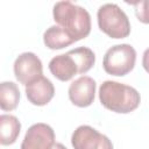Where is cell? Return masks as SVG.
I'll return each mask as SVG.
<instances>
[{
	"label": "cell",
	"mask_w": 149,
	"mask_h": 149,
	"mask_svg": "<svg viewBox=\"0 0 149 149\" xmlns=\"http://www.w3.org/2000/svg\"><path fill=\"white\" fill-rule=\"evenodd\" d=\"M20 101V91L15 83L2 81L0 84V107L2 111H13Z\"/></svg>",
	"instance_id": "obj_13"
},
{
	"label": "cell",
	"mask_w": 149,
	"mask_h": 149,
	"mask_svg": "<svg viewBox=\"0 0 149 149\" xmlns=\"http://www.w3.org/2000/svg\"><path fill=\"white\" fill-rule=\"evenodd\" d=\"M134 6L135 15L142 23H149V0H140L135 2H128Z\"/></svg>",
	"instance_id": "obj_14"
},
{
	"label": "cell",
	"mask_w": 149,
	"mask_h": 149,
	"mask_svg": "<svg viewBox=\"0 0 149 149\" xmlns=\"http://www.w3.org/2000/svg\"><path fill=\"white\" fill-rule=\"evenodd\" d=\"M21 130V123L19 119L10 114L0 115V143L2 146L13 144Z\"/></svg>",
	"instance_id": "obj_11"
},
{
	"label": "cell",
	"mask_w": 149,
	"mask_h": 149,
	"mask_svg": "<svg viewBox=\"0 0 149 149\" xmlns=\"http://www.w3.org/2000/svg\"><path fill=\"white\" fill-rule=\"evenodd\" d=\"M74 149H113L112 141L91 126H79L71 136Z\"/></svg>",
	"instance_id": "obj_6"
},
{
	"label": "cell",
	"mask_w": 149,
	"mask_h": 149,
	"mask_svg": "<svg viewBox=\"0 0 149 149\" xmlns=\"http://www.w3.org/2000/svg\"><path fill=\"white\" fill-rule=\"evenodd\" d=\"M54 20L62 27L74 42L88 36L91 31L90 13L71 1H58L52 9Z\"/></svg>",
	"instance_id": "obj_2"
},
{
	"label": "cell",
	"mask_w": 149,
	"mask_h": 149,
	"mask_svg": "<svg viewBox=\"0 0 149 149\" xmlns=\"http://www.w3.org/2000/svg\"><path fill=\"white\" fill-rule=\"evenodd\" d=\"M55 144L54 129L43 122L30 126L21 143V149H51Z\"/></svg>",
	"instance_id": "obj_8"
},
{
	"label": "cell",
	"mask_w": 149,
	"mask_h": 149,
	"mask_svg": "<svg viewBox=\"0 0 149 149\" xmlns=\"http://www.w3.org/2000/svg\"><path fill=\"white\" fill-rule=\"evenodd\" d=\"M97 19L100 30L112 38H125L130 34L129 19L116 3L100 6Z\"/></svg>",
	"instance_id": "obj_4"
},
{
	"label": "cell",
	"mask_w": 149,
	"mask_h": 149,
	"mask_svg": "<svg viewBox=\"0 0 149 149\" xmlns=\"http://www.w3.org/2000/svg\"><path fill=\"white\" fill-rule=\"evenodd\" d=\"M135 62L136 51L130 44H116L106 51L102 61V68L108 74L122 77L134 69Z\"/></svg>",
	"instance_id": "obj_5"
},
{
	"label": "cell",
	"mask_w": 149,
	"mask_h": 149,
	"mask_svg": "<svg viewBox=\"0 0 149 149\" xmlns=\"http://www.w3.org/2000/svg\"><path fill=\"white\" fill-rule=\"evenodd\" d=\"M43 42L45 47L51 50L63 49L74 43L73 38L59 26L49 27L43 34Z\"/></svg>",
	"instance_id": "obj_12"
},
{
	"label": "cell",
	"mask_w": 149,
	"mask_h": 149,
	"mask_svg": "<svg viewBox=\"0 0 149 149\" xmlns=\"http://www.w3.org/2000/svg\"><path fill=\"white\" fill-rule=\"evenodd\" d=\"M51 149H68L65 146H63L62 143H55L52 147H51Z\"/></svg>",
	"instance_id": "obj_16"
},
{
	"label": "cell",
	"mask_w": 149,
	"mask_h": 149,
	"mask_svg": "<svg viewBox=\"0 0 149 149\" xmlns=\"http://www.w3.org/2000/svg\"><path fill=\"white\" fill-rule=\"evenodd\" d=\"M26 95L33 105L44 106L55 95L54 84L50 79L42 76L26 86Z\"/></svg>",
	"instance_id": "obj_10"
},
{
	"label": "cell",
	"mask_w": 149,
	"mask_h": 149,
	"mask_svg": "<svg viewBox=\"0 0 149 149\" xmlns=\"http://www.w3.org/2000/svg\"><path fill=\"white\" fill-rule=\"evenodd\" d=\"M142 65L144 68V70L149 73V48H147L143 52V57H142Z\"/></svg>",
	"instance_id": "obj_15"
},
{
	"label": "cell",
	"mask_w": 149,
	"mask_h": 149,
	"mask_svg": "<svg viewBox=\"0 0 149 149\" xmlns=\"http://www.w3.org/2000/svg\"><path fill=\"white\" fill-rule=\"evenodd\" d=\"M95 80L88 76H81L69 86V99L70 101L78 107L90 106L95 95Z\"/></svg>",
	"instance_id": "obj_9"
},
{
	"label": "cell",
	"mask_w": 149,
	"mask_h": 149,
	"mask_svg": "<svg viewBox=\"0 0 149 149\" xmlns=\"http://www.w3.org/2000/svg\"><path fill=\"white\" fill-rule=\"evenodd\" d=\"M99 100L105 108L115 113L127 114L139 107L141 95L132 86L114 80H106L100 85Z\"/></svg>",
	"instance_id": "obj_3"
},
{
	"label": "cell",
	"mask_w": 149,
	"mask_h": 149,
	"mask_svg": "<svg viewBox=\"0 0 149 149\" xmlns=\"http://www.w3.org/2000/svg\"><path fill=\"white\" fill-rule=\"evenodd\" d=\"M15 78L24 86L43 76V65L41 59L34 52H23L14 62Z\"/></svg>",
	"instance_id": "obj_7"
},
{
	"label": "cell",
	"mask_w": 149,
	"mask_h": 149,
	"mask_svg": "<svg viewBox=\"0 0 149 149\" xmlns=\"http://www.w3.org/2000/svg\"><path fill=\"white\" fill-rule=\"evenodd\" d=\"M94 63V52L87 47H79L51 58L49 62V70L58 80L68 81L76 74L86 73Z\"/></svg>",
	"instance_id": "obj_1"
}]
</instances>
